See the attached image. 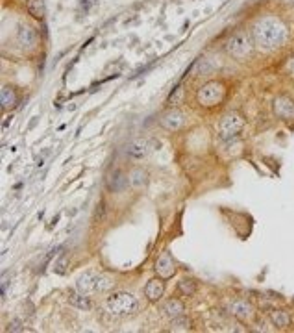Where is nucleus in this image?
Listing matches in <instances>:
<instances>
[{
	"label": "nucleus",
	"instance_id": "f257e3e1",
	"mask_svg": "<svg viewBox=\"0 0 294 333\" xmlns=\"http://www.w3.org/2000/svg\"><path fill=\"white\" fill-rule=\"evenodd\" d=\"M287 26L276 17H263L252 28L254 43L263 50H274V48L283 46L287 41Z\"/></svg>",
	"mask_w": 294,
	"mask_h": 333
},
{
	"label": "nucleus",
	"instance_id": "f03ea898",
	"mask_svg": "<svg viewBox=\"0 0 294 333\" xmlns=\"http://www.w3.org/2000/svg\"><path fill=\"white\" fill-rule=\"evenodd\" d=\"M106 308L115 317H130V315H133L139 309V300L132 293L117 291L111 296H107Z\"/></svg>",
	"mask_w": 294,
	"mask_h": 333
},
{
	"label": "nucleus",
	"instance_id": "7ed1b4c3",
	"mask_svg": "<svg viewBox=\"0 0 294 333\" xmlns=\"http://www.w3.org/2000/svg\"><path fill=\"white\" fill-rule=\"evenodd\" d=\"M224 98H226V85L222 82H217V80L206 82L196 91V102L202 107H207V109L219 106Z\"/></svg>",
	"mask_w": 294,
	"mask_h": 333
},
{
	"label": "nucleus",
	"instance_id": "20e7f679",
	"mask_svg": "<svg viewBox=\"0 0 294 333\" xmlns=\"http://www.w3.org/2000/svg\"><path fill=\"white\" fill-rule=\"evenodd\" d=\"M226 52L233 57V59H246L254 50V43L250 39V33L244 30L233 31L230 39L224 44Z\"/></svg>",
	"mask_w": 294,
	"mask_h": 333
},
{
	"label": "nucleus",
	"instance_id": "39448f33",
	"mask_svg": "<svg viewBox=\"0 0 294 333\" xmlns=\"http://www.w3.org/2000/svg\"><path fill=\"white\" fill-rule=\"evenodd\" d=\"M244 128V119L243 115L237 111H230L226 113L219 122V135L222 141H232L243 132Z\"/></svg>",
	"mask_w": 294,
	"mask_h": 333
},
{
	"label": "nucleus",
	"instance_id": "423d86ee",
	"mask_svg": "<svg viewBox=\"0 0 294 333\" xmlns=\"http://www.w3.org/2000/svg\"><path fill=\"white\" fill-rule=\"evenodd\" d=\"M157 146L159 145L156 141H150V139H135L126 146V154L130 157H135V159H143V157L150 156Z\"/></svg>",
	"mask_w": 294,
	"mask_h": 333
},
{
	"label": "nucleus",
	"instance_id": "0eeeda50",
	"mask_svg": "<svg viewBox=\"0 0 294 333\" xmlns=\"http://www.w3.org/2000/svg\"><path fill=\"white\" fill-rule=\"evenodd\" d=\"M154 271H156V274L161 280H170V278H174L176 274V263L174 259H172V256H170L169 252H163L161 256L156 259V263H154Z\"/></svg>",
	"mask_w": 294,
	"mask_h": 333
},
{
	"label": "nucleus",
	"instance_id": "6e6552de",
	"mask_svg": "<svg viewBox=\"0 0 294 333\" xmlns=\"http://www.w3.org/2000/svg\"><path fill=\"white\" fill-rule=\"evenodd\" d=\"M272 109H274V115L282 120H291L294 119V100L287 94H282L278 96L272 104Z\"/></svg>",
	"mask_w": 294,
	"mask_h": 333
},
{
	"label": "nucleus",
	"instance_id": "1a4fd4ad",
	"mask_svg": "<svg viewBox=\"0 0 294 333\" xmlns=\"http://www.w3.org/2000/svg\"><path fill=\"white\" fill-rule=\"evenodd\" d=\"M17 41L24 50H35L39 46V33L31 26H20L17 33Z\"/></svg>",
	"mask_w": 294,
	"mask_h": 333
},
{
	"label": "nucleus",
	"instance_id": "9d476101",
	"mask_svg": "<svg viewBox=\"0 0 294 333\" xmlns=\"http://www.w3.org/2000/svg\"><path fill=\"white\" fill-rule=\"evenodd\" d=\"M185 122V115L180 111V109H169L167 113L161 115V119H159V124L165 128V130H169V132H176V130H180Z\"/></svg>",
	"mask_w": 294,
	"mask_h": 333
},
{
	"label": "nucleus",
	"instance_id": "9b49d317",
	"mask_svg": "<svg viewBox=\"0 0 294 333\" xmlns=\"http://www.w3.org/2000/svg\"><path fill=\"white\" fill-rule=\"evenodd\" d=\"M163 293H165V280L161 278H152L150 282L146 283V287H144V295L146 298L150 300V302H157V300H161Z\"/></svg>",
	"mask_w": 294,
	"mask_h": 333
},
{
	"label": "nucleus",
	"instance_id": "f8f14e48",
	"mask_svg": "<svg viewBox=\"0 0 294 333\" xmlns=\"http://www.w3.org/2000/svg\"><path fill=\"white\" fill-rule=\"evenodd\" d=\"M230 313L235 315L241 321H248L252 315H254V306L248 300H233L230 304Z\"/></svg>",
	"mask_w": 294,
	"mask_h": 333
},
{
	"label": "nucleus",
	"instance_id": "ddd939ff",
	"mask_svg": "<svg viewBox=\"0 0 294 333\" xmlns=\"http://www.w3.org/2000/svg\"><path fill=\"white\" fill-rule=\"evenodd\" d=\"M0 104H2V109L4 111H9L13 107L19 104V94H17V89L11 87V85H4L2 87V93H0Z\"/></svg>",
	"mask_w": 294,
	"mask_h": 333
},
{
	"label": "nucleus",
	"instance_id": "4468645a",
	"mask_svg": "<svg viewBox=\"0 0 294 333\" xmlns=\"http://www.w3.org/2000/svg\"><path fill=\"white\" fill-rule=\"evenodd\" d=\"M76 287H78V291H81V293H85V295H89V293H93L94 287H96V272H83L80 278H78V282H76Z\"/></svg>",
	"mask_w": 294,
	"mask_h": 333
},
{
	"label": "nucleus",
	"instance_id": "2eb2a0df",
	"mask_svg": "<svg viewBox=\"0 0 294 333\" xmlns=\"http://www.w3.org/2000/svg\"><path fill=\"white\" fill-rule=\"evenodd\" d=\"M161 311H163V315H167L169 319H174V317L183 315L185 306H183L182 300H178V298H170V300H167V302L161 306Z\"/></svg>",
	"mask_w": 294,
	"mask_h": 333
},
{
	"label": "nucleus",
	"instance_id": "dca6fc26",
	"mask_svg": "<svg viewBox=\"0 0 294 333\" xmlns=\"http://www.w3.org/2000/svg\"><path fill=\"white\" fill-rule=\"evenodd\" d=\"M126 185V180L122 176V172L120 170H113L111 174L107 176V189L113 191V193H120Z\"/></svg>",
	"mask_w": 294,
	"mask_h": 333
},
{
	"label": "nucleus",
	"instance_id": "f3484780",
	"mask_svg": "<svg viewBox=\"0 0 294 333\" xmlns=\"http://www.w3.org/2000/svg\"><path fill=\"white\" fill-rule=\"evenodd\" d=\"M270 322L276 328H287L291 326V315L283 309H274V311H270Z\"/></svg>",
	"mask_w": 294,
	"mask_h": 333
},
{
	"label": "nucleus",
	"instance_id": "a211bd4d",
	"mask_svg": "<svg viewBox=\"0 0 294 333\" xmlns=\"http://www.w3.org/2000/svg\"><path fill=\"white\" fill-rule=\"evenodd\" d=\"M28 13H30L33 19L43 20L46 17V6H44V0H28Z\"/></svg>",
	"mask_w": 294,
	"mask_h": 333
},
{
	"label": "nucleus",
	"instance_id": "6ab92c4d",
	"mask_svg": "<svg viewBox=\"0 0 294 333\" xmlns=\"http://www.w3.org/2000/svg\"><path fill=\"white\" fill-rule=\"evenodd\" d=\"M113 287H115V280H113V276H109V274H96V287H94V291H98V293H107V291H111Z\"/></svg>",
	"mask_w": 294,
	"mask_h": 333
},
{
	"label": "nucleus",
	"instance_id": "aec40b11",
	"mask_svg": "<svg viewBox=\"0 0 294 333\" xmlns=\"http://www.w3.org/2000/svg\"><path fill=\"white\" fill-rule=\"evenodd\" d=\"M69 302L74 306V308L81 309V311H87V309H91V300H89V296L85 295V293H74V295L69 296Z\"/></svg>",
	"mask_w": 294,
	"mask_h": 333
},
{
	"label": "nucleus",
	"instance_id": "412c9836",
	"mask_svg": "<svg viewBox=\"0 0 294 333\" xmlns=\"http://www.w3.org/2000/svg\"><path fill=\"white\" fill-rule=\"evenodd\" d=\"M128 182L132 183L133 187H143L148 183V172L143 169H133L128 176Z\"/></svg>",
	"mask_w": 294,
	"mask_h": 333
},
{
	"label": "nucleus",
	"instance_id": "4be33fe9",
	"mask_svg": "<svg viewBox=\"0 0 294 333\" xmlns=\"http://www.w3.org/2000/svg\"><path fill=\"white\" fill-rule=\"evenodd\" d=\"M170 330L172 332H189L191 330V321H189L187 317H183V315H180V317H174V319H170Z\"/></svg>",
	"mask_w": 294,
	"mask_h": 333
},
{
	"label": "nucleus",
	"instance_id": "5701e85b",
	"mask_svg": "<svg viewBox=\"0 0 294 333\" xmlns=\"http://www.w3.org/2000/svg\"><path fill=\"white\" fill-rule=\"evenodd\" d=\"M178 291H180V295L185 296V298H187V296H193L194 293H196V282L185 278V280H182V282L178 283Z\"/></svg>",
	"mask_w": 294,
	"mask_h": 333
},
{
	"label": "nucleus",
	"instance_id": "b1692460",
	"mask_svg": "<svg viewBox=\"0 0 294 333\" xmlns=\"http://www.w3.org/2000/svg\"><path fill=\"white\" fill-rule=\"evenodd\" d=\"M67 265H69V258L63 254L61 258L54 263V272H56V274H65V271H67Z\"/></svg>",
	"mask_w": 294,
	"mask_h": 333
},
{
	"label": "nucleus",
	"instance_id": "393cba45",
	"mask_svg": "<svg viewBox=\"0 0 294 333\" xmlns=\"http://www.w3.org/2000/svg\"><path fill=\"white\" fill-rule=\"evenodd\" d=\"M7 330H9V332H22V326H20V322H11V324H9V328H7Z\"/></svg>",
	"mask_w": 294,
	"mask_h": 333
},
{
	"label": "nucleus",
	"instance_id": "a878e982",
	"mask_svg": "<svg viewBox=\"0 0 294 333\" xmlns=\"http://www.w3.org/2000/svg\"><path fill=\"white\" fill-rule=\"evenodd\" d=\"M285 6H294V0H282Z\"/></svg>",
	"mask_w": 294,
	"mask_h": 333
}]
</instances>
